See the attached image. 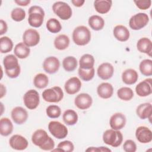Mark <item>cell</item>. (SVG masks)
<instances>
[{
	"label": "cell",
	"instance_id": "5",
	"mask_svg": "<svg viewBox=\"0 0 152 152\" xmlns=\"http://www.w3.org/2000/svg\"><path fill=\"white\" fill-rule=\"evenodd\" d=\"M52 10L53 12L62 20H67L72 16L71 8L65 2H55L52 5Z\"/></svg>",
	"mask_w": 152,
	"mask_h": 152
},
{
	"label": "cell",
	"instance_id": "42",
	"mask_svg": "<svg viewBox=\"0 0 152 152\" xmlns=\"http://www.w3.org/2000/svg\"><path fill=\"white\" fill-rule=\"evenodd\" d=\"M57 147L62 149L64 151L66 152H72L74 150V145L73 143L68 140L63 141L60 142L58 144Z\"/></svg>",
	"mask_w": 152,
	"mask_h": 152
},
{
	"label": "cell",
	"instance_id": "34",
	"mask_svg": "<svg viewBox=\"0 0 152 152\" xmlns=\"http://www.w3.org/2000/svg\"><path fill=\"white\" fill-rule=\"evenodd\" d=\"M49 83L48 76L43 73H39L36 75L33 79L34 86L39 89L44 88L47 87Z\"/></svg>",
	"mask_w": 152,
	"mask_h": 152
},
{
	"label": "cell",
	"instance_id": "11",
	"mask_svg": "<svg viewBox=\"0 0 152 152\" xmlns=\"http://www.w3.org/2000/svg\"><path fill=\"white\" fill-rule=\"evenodd\" d=\"M12 121L17 125H21L26 122L28 118V113L27 110L21 106L14 107L11 113Z\"/></svg>",
	"mask_w": 152,
	"mask_h": 152
},
{
	"label": "cell",
	"instance_id": "23",
	"mask_svg": "<svg viewBox=\"0 0 152 152\" xmlns=\"http://www.w3.org/2000/svg\"><path fill=\"white\" fill-rule=\"evenodd\" d=\"M137 48L141 53H145L148 56H151L152 42L147 37H142L140 39L137 43Z\"/></svg>",
	"mask_w": 152,
	"mask_h": 152
},
{
	"label": "cell",
	"instance_id": "26",
	"mask_svg": "<svg viewBox=\"0 0 152 152\" xmlns=\"http://www.w3.org/2000/svg\"><path fill=\"white\" fill-rule=\"evenodd\" d=\"M13 131V124L8 118H2L0 120V134L7 137L10 135Z\"/></svg>",
	"mask_w": 152,
	"mask_h": 152
},
{
	"label": "cell",
	"instance_id": "8",
	"mask_svg": "<svg viewBox=\"0 0 152 152\" xmlns=\"http://www.w3.org/2000/svg\"><path fill=\"white\" fill-rule=\"evenodd\" d=\"M23 102L27 109L30 110L35 109L40 103L39 93L33 89L28 90L23 96Z\"/></svg>",
	"mask_w": 152,
	"mask_h": 152
},
{
	"label": "cell",
	"instance_id": "24",
	"mask_svg": "<svg viewBox=\"0 0 152 152\" xmlns=\"http://www.w3.org/2000/svg\"><path fill=\"white\" fill-rule=\"evenodd\" d=\"M138 78L137 72L134 69H127L122 74V81L127 85H132L135 84Z\"/></svg>",
	"mask_w": 152,
	"mask_h": 152
},
{
	"label": "cell",
	"instance_id": "19",
	"mask_svg": "<svg viewBox=\"0 0 152 152\" xmlns=\"http://www.w3.org/2000/svg\"><path fill=\"white\" fill-rule=\"evenodd\" d=\"M47 132L42 129H39L35 131L31 136V141L40 148L48 141L49 138Z\"/></svg>",
	"mask_w": 152,
	"mask_h": 152
},
{
	"label": "cell",
	"instance_id": "45",
	"mask_svg": "<svg viewBox=\"0 0 152 152\" xmlns=\"http://www.w3.org/2000/svg\"><path fill=\"white\" fill-rule=\"evenodd\" d=\"M21 68L20 66L19 65L17 68L12 70H5L6 75L11 78H15L18 77L20 74Z\"/></svg>",
	"mask_w": 152,
	"mask_h": 152
},
{
	"label": "cell",
	"instance_id": "6",
	"mask_svg": "<svg viewBox=\"0 0 152 152\" xmlns=\"http://www.w3.org/2000/svg\"><path fill=\"white\" fill-rule=\"evenodd\" d=\"M149 22V17L145 13L139 12L131 17L129 21L130 28L134 30H139L144 28Z\"/></svg>",
	"mask_w": 152,
	"mask_h": 152
},
{
	"label": "cell",
	"instance_id": "29",
	"mask_svg": "<svg viewBox=\"0 0 152 152\" xmlns=\"http://www.w3.org/2000/svg\"><path fill=\"white\" fill-rule=\"evenodd\" d=\"M88 23L90 28L93 30L99 31L104 27V20L99 15H93L88 18Z\"/></svg>",
	"mask_w": 152,
	"mask_h": 152
},
{
	"label": "cell",
	"instance_id": "17",
	"mask_svg": "<svg viewBox=\"0 0 152 152\" xmlns=\"http://www.w3.org/2000/svg\"><path fill=\"white\" fill-rule=\"evenodd\" d=\"M81 87L80 80L76 77H73L68 79L65 83L64 88L68 94H74L78 93Z\"/></svg>",
	"mask_w": 152,
	"mask_h": 152
},
{
	"label": "cell",
	"instance_id": "3",
	"mask_svg": "<svg viewBox=\"0 0 152 152\" xmlns=\"http://www.w3.org/2000/svg\"><path fill=\"white\" fill-rule=\"evenodd\" d=\"M103 141L107 145L113 147H118L122 142L123 135L119 130L107 129L103 134Z\"/></svg>",
	"mask_w": 152,
	"mask_h": 152
},
{
	"label": "cell",
	"instance_id": "40",
	"mask_svg": "<svg viewBox=\"0 0 152 152\" xmlns=\"http://www.w3.org/2000/svg\"><path fill=\"white\" fill-rule=\"evenodd\" d=\"M46 113L47 116L50 118H58L61 114V109L57 105H49L46 109Z\"/></svg>",
	"mask_w": 152,
	"mask_h": 152
},
{
	"label": "cell",
	"instance_id": "21",
	"mask_svg": "<svg viewBox=\"0 0 152 152\" xmlns=\"http://www.w3.org/2000/svg\"><path fill=\"white\" fill-rule=\"evenodd\" d=\"M113 33L115 38L122 42L127 41L130 36L129 30L123 25L116 26L113 28Z\"/></svg>",
	"mask_w": 152,
	"mask_h": 152
},
{
	"label": "cell",
	"instance_id": "16",
	"mask_svg": "<svg viewBox=\"0 0 152 152\" xmlns=\"http://www.w3.org/2000/svg\"><path fill=\"white\" fill-rule=\"evenodd\" d=\"M151 78L145 79L137 85L135 92L140 97H146L150 95L152 93Z\"/></svg>",
	"mask_w": 152,
	"mask_h": 152
},
{
	"label": "cell",
	"instance_id": "33",
	"mask_svg": "<svg viewBox=\"0 0 152 152\" xmlns=\"http://www.w3.org/2000/svg\"><path fill=\"white\" fill-rule=\"evenodd\" d=\"M78 62L77 59L72 56L65 57L62 61V66L67 72L74 71L77 67Z\"/></svg>",
	"mask_w": 152,
	"mask_h": 152
},
{
	"label": "cell",
	"instance_id": "9",
	"mask_svg": "<svg viewBox=\"0 0 152 152\" xmlns=\"http://www.w3.org/2000/svg\"><path fill=\"white\" fill-rule=\"evenodd\" d=\"M40 34L38 31L33 28L26 30L23 34V43L28 47L36 46L40 42Z\"/></svg>",
	"mask_w": 152,
	"mask_h": 152
},
{
	"label": "cell",
	"instance_id": "47",
	"mask_svg": "<svg viewBox=\"0 0 152 152\" xmlns=\"http://www.w3.org/2000/svg\"><path fill=\"white\" fill-rule=\"evenodd\" d=\"M86 151H111V150L106 147H90L86 150Z\"/></svg>",
	"mask_w": 152,
	"mask_h": 152
},
{
	"label": "cell",
	"instance_id": "48",
	"mask_svg": "<svg viewBox=\"0 0 152 152\" xmlns=\"http://www.w3.org/2000/svg\"><path fill=\"white\" fill-rule=\"evenodd\" d=\"M8 30V26L7 23L3 20H0V35H3L4 34L6 33Z\"/></svg>",
	"mask_w": 152,
	"mask_h": 152
},
{
	"label": "cell",
	"instance_id": "1",
	"mask_svg": "<svg viewBox=\"0 0 152 152\" xmlns=\"http://www.w3.org/2000/svg\"><path fill=\"white\" fill-rule=\"evenodd\" d=\"M72 40L78 46H84L91 40V32L84 26H80L74 28L72 32Z\"/></svg>",
	"mask_w": 152,
	"mask_h": 152
},
{
	"label": "cell",
	"instance_id": "10",
	"mask_svg": "<svg viewBox=\"0 0 152 152\" xmlns=\"http://www.w3.org/2000/svg\"><path fill=\"white\" fill-rule=\"evenodd\" d=\"M59 60L55 56H49L46 58L43 62V68L44 71L49 74L56 73L59 69Z\"/></svg>",
	"mask_w": 152,
	"mask_h": 152
},
{
	"label": "cell",
	"instance_id": "7",
	"mask_svg": "<svg viewBox=\"0 0 152 152\" xmlns=\"http://www.w3.org/2000/svg\"><path fill=\"white\" fill-rule=\"evenodd\" d=\"M50 133L56 138L63 139L68 135V129L65 125L58 121H52L48 124Z\"/></svg>",
	"mask_w": 152,
	"mask_h": 152
},
{
	"label": "cell",
	"instance_id": "25",
	"mask_svg": "<svg viewBox=\"0 0 152 152\" xmlns=\"http://www.w3.org/2000/svg\"><path fill=\"white\" fill-rule=\"evenodd\" d=\"M112 5V1L110 0H96L94 2V7L96 11L102 14L107 13Z\"/></svg>",
	"mask_w": 152,
	"mask_h": 152
},
{
	"label": "cell",
	"instance_id": "28",
	"mask_svg": "<svg viewBox=\"0 0 152 152\" xmlns=\"http://www.w3.org/2000/svg\"><path fill=\"white\" fill-rule=\"evenodd\" d=\"M70 40L68 36L65 34H59L54 40L55 48L59 50H63L68 48Z\"/></svg>",
	"mask_w": 152,
	"mask_h": 152
},
{
	"label": "cell",
	"instance_id": "20",
	"mask_svg": "<svg viewBox=\"0 0 152 152\" xmlns=\"http://www.w3.org/2000/svg\"><path fill=\"white\" fill-rule=\"evenodd\" d=\"M136 113L141 119H148L151 122L152 106L150 103H144L139 104L136 109Z\"/></svg>",
	"mask_w": 152,
	"mask_h": 152
},
{
	"label": "cell",
	"instance_id": "38",
	"mask_svg": "<svg viewBox=\"0 0 152 152\" xmlns=\"http://www.w3.org/2000/svg\"><path fill=\"white\" fill-rule=\"evenodd\" d=\"M141 73L144 76H151L152 75V61L149 59L142 60L139 65Z\"/></svg>",
	"mask_w": 152,
	"mask_h": 152
},
{
	"label": "cell",
	"instance_id": "44",
	"mask_svg": "<svg viewBox=\"0 0 152 152\" xmlns=\"http://www.w3.org/2000/svg\"><path fill=\"white\" fill-rule=\"evenodd\" d=\"M134 3L139 9L145 10L148 9L151 7V0H138V1H134Z\"/></svg>",
	"mask_w": 152,
	"mask_h": 152
},
{
	"label": "cell",
	"instance_id": "18",
	"mask_svg": "<svg viewBox=\"0 0 152 152\" xmlns=\"http://www.w3.org/2000/svg\"><path fill=\"white\" fill-rule=\"evenodd\" d=\"M97 73L101 79L107 80L112 78L114 73L113 65L108 62H104L100 64L97 70Z\"/></svg>",
	"mask_w": 152,
	"mask_h": 152
},
{
	"label": "cell",
	"instance_id": "43",
	"mask_svg": "<svg viewBox=\"0 0 152 152\" xmlns=\"http://www.w3.org/2000/svg\"><path fill=\"white\" fill-rule=\"evenodd\" d=\"M123 149L126 152H135L137 150V145L132 140H127L123 145Z\"/></svg>",
	"mask_w": 152,
	"mask_h": 152
},
{
	"label": "cell",
	"instance_id": "32",
	"mask_svg": "<svg viewBox=\"0 0 152 152\" xmlns=\"http://www.w3.org/2000/svg\"><path fill=\"white\" fill-rule=\"evenodd\" d=\"M3 65L5 68V70H12L20 65L17 57L12 54L8 55L4 58Z\"/></svg>",
	"mask_w": 152,
	"mask_h": 152
},
{
	"label": "cell",
	"instance_id": "2",
	"mask_svg": "<svg viewBox=\"0 0 152 152\" xmlns=\"http://www.w3.org/2000/svg\"><path fill=\"white\" fill-rule=\"evenodd\" d=\"M45 16V11L39 6H31L28 10V22L30 26L38 28L40 27L43 23Z\"/></svg>",
	"mask_w": 152,
	"mask_h": 152
},
{
	"label": "cell",
	"instance_id": "13",
	"mask_svg": "<svg viewBox=\"0 0 152 152\" xmlns=\"http://www.w3.org/2000/svg\"><path fill=\"white\" fill-rule=\"evenodd\" d=\"M75 105L81 110H86L90 107L93 103L91 96L87 93H80L74 100Z\"/></svg>",
	"mask_w": 152,
	"mask_h": 152
},
{
	"label": "cell",
	"instance_id": "37",
	"mask_svg": "<svg viewBox=\"0 0 152 152\" xmlns=\"http://www.w3.org/2000/svg\"><path fill=\"white\" fill-rule=\"evenodd\" d=\"M48 30L52 33H59L62 29V26L58 20L55 18L49 19L46 24Z\"/></svg>",
	"mask_w": 152,
	"mask_h": 152
},
{
	"label": "cell",
	"instance_id": "22",
	"mask_svg": "<svg viewBox=\"0 0 152 152\" xmlns=\"http://www.w3.org/2000/svg\"><path fill=\"white\" fill-rule=\"evenodd\" d=\"M97 93L100 97L103 99L110 98L113 94V87L109 83H102L97 88Z\"/></svg>",
	"mask_w": 152,
	"mask_h": 152
},
{
	"label": "cell",
	"instance_id": "4",
	"mask_svg": "<svg viewBox=\"0 0 152 152\" xmlns=\"http://www.w3.org/2000/svg\"><path fill=\"white\" fill-rule=\"evenodd\" d=\"M43 100L49 103L59 102L64 97V92L59 86H54L45 90L42 93Z\"/></svg>",
	"mask_w": 152,
	"mask_h": 152
},
{
	"label": "cell",
	"instance_id": "49",
	"mask_svg": "<svg viewBox=\"0 0 152 152\" xmlns=\"http://www.w3.org/2000/svg\"><path fill=\"white\" fill-rule=\"evenodd\" d=\"M15 3L20 6H27L28 5L31 1L30 0H15L14 1Z\"/></svg>",
	"mask_w": 152,
	"mask_h": 152
},
{
	"label": "cell",
	"instance_id": "30",
	"mask_svg": "<svg viewBox=\"0 0 152 152\" xmlns=\"http://www.w3.org/2000/svg\"><path fill=\"white\" fill-rule=\"evenodd\" d=\"M62 119L64 122L68 125L72 126L77 124L78 116L75 111L72 109L66 110L62 115Z\"/></svg>",
	"mask_w": 152,
	"mask_h": 152
},
{
	"label": "cell",
	"instance_id": "46",
	"mask_svg": "<svg viewBox=\"0 0 152 152\" xmlns=\"http://www.w3.org/2000/svg\"><path fill=\"white\" fill-rule=\"evenodd\" d=\"M55 147V142L50 137L48 141L40 148V149L45 151H52Z\"/></svg>",
	"mask_w": 152,
	"mask_h": 152
},
{
	"label": "cell",
	"instance_id": "27",
	"mask_svg": "<svg viewBox=\"0 0 152 152\" xmlns=\"http://www.w3.org/2000/svg\"><path fill=\"white\" fill-rule=\"evenodd\" d=\"M14 55L19 59H25L27 58L30 53V49L23 42L17 44L14 49Z\"/></svg>",
	"mask_w": 152,
	"mask_h": 152
},
{
	"label": "cell",
	"instance_id": "31",
	"mask_svg": "<svg viewBox=\"0 0 152 152\" xmlns=\"http://www.w3.org/2000/svg\"><path fill=\"white\" fill-rule=\"evenodd\" d=\"M94 58L90 54H84L80 59L79 65L80 68L83 69H90L94 68Z\"/></svg>",
	"mask_w": 152,
	"mask_h": 152
},
{
	"label": "cell",
	"instance_id": "39",
	"mask_svg": "<svg viewBox=\"0 0 152 152\" xmlns=\"http://www.w3.org/2000/svg\"><path fill=\"white\" fill-rule=\"evenodd\" d=\"M94 73L95 70L94 68L90 69H83L79 68L78 71L80 78L85 81H88L92 80L94 76Z\"/></svg>",
	"mask_w": 152,
	"mask_h": 152
},
{
	"label": "cell",
	"instance_id": "35",
	"mask_svg": "<svg viewBox=\"0 0 152 152\" xmlns=\"http://www.w3.org/2000/svg\"><path fill=\"white\" fill-rule=\"evenodd\" d=\"M13 42L12 40L7 37L3 36L0 39V51L2 53H7L12 50Z\"/></svg>",
	"mask_w": 152,
	"mask_h": 152
},
{
	"label": "cell",
	"instance_id": "51",
	"mask_svg": "<svg viewBox=\"0 0 152 152\" xmlns=\"http://www.w3.org/2000/svg\"><path fill=\"white\" fill-rule=\"evenodd\" d=\"M0 98L2 99L4 96H5L7 92L5 86H4V85H3L2 83L0 84Z\"/></svg>",
	"mask_w": 152,
	"mask_h": 152
},
{
	"label": "cell",
	"instance_id": "36",
	"mask_svg": "<svg viewBox=\"0 0 152 152\" xmlns=\"http://www.w3.org/2000/svg\"><path fill=\"white\" fill-rule=\"evenodd\" d=\"M118 97L122 100L129 101L134 97L133 90L128 87H123L117 91Z\"/></svg>",
	"mask_w": 152,
	"mask_h": 152
},
{
	"label": "cell",
	"instance_id": "12",
	"mask_svg": "<svg viewBox=\"0 0 152 152\" xmlns=\"http://www.w3.org/2000/svg\"><path fill=\"white\" fill-rule=\"evenodd\" d=\"M9 144L12 149L16 150H24L27 148L28 145L26 138L18 134L12 135L10 138Z\"/></svg>",
	"mask_w": 152,
	"mask_h": 152
},
{
	"label": "cell",
	"instance_id": "41",
	"mask_svg": "<svg viewBox=\"0 0 152 152\" xmlns=\"http://www.w3.org/2000/svg\"><path fill=\"white\" fill-rule=\"evenodd\" d=\"M11 17L15 21H21L26 17V11L23 8H15L12 10Z\"/></svg>",
	"mask_w": 152,
	"mask_h": 152
},
{
	"label": "cell",
	"instance_id": "15",
	"mask_svg": "<svg viewBox=\"0 0 152 152\" xmlns=\"http://www.w3.org/2000/svg\"><path fill=\"white\" fill-rule=\"evenodd\" d=\"M126 119L124 114L118 112L112 115L109 120V125L112 129L120 130L126 125Z\"/></svg>",
	"mask_w": 152,
	"mask_h": 152
},
{
	"label": "cell",
	"instance_id": "50",
	"mask_svg": "<svg viewBox=\"0 0 152 152\" xmlns=\"http://www.w3.org/2000/svg\"><path fill=\"white\" fill-rule=\"evenodd\" d=\"M71 2L74 5V6L76 7H81L84 4L85 1L84 0H72Z\"/></svg>",
	"mask_w": 152,
	"mask_h": 152
},
{
	"label": "cell",
	"instance_id": "14",
	"mask_svg": "<svg viewBox=\"0 0 152 152\" xmlns=\"http://www.w3.org/2000/svg\"><path fill=\"white\" fill-rule=\"evenodd\" d=\"M135 137L140 142L148 143L152 141V132L148 127L140 126L135 131Z\"/></svg>",
	"mask_w": 152,
	"mask_h": 152
}]
</instances>
